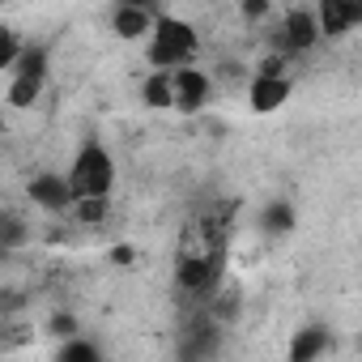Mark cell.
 <instances>
[{"label":"cell","mask_w":362,"mask_h":362,"mask_svg":"<svg viewBox=\"0 0 362 362\" xmlns=\"http://www.w3.org/2000/svg\"><path fill=\"white\" fill-rule=\"evenodd\" d=\"M18 52H22V39H18L9 26H0V73H9V69H13Z\"/></svg>","instance_id":"obj_16"},{"label":"cell","mask_w":362,"mask_h":362,"mask_svg":"<svg viewBox=\"0 0 362 362\" xmlns=\"http://www.w3.org/2000/svg\"><path fill=\"white\" fill-rule=\"evenodd\" d=\"M111 5H145V9H153V0H111Z\"/></svg>","instance_id":"obj_19"},{"label":"cell","mask_w":362,"mask_h":362,"mask_svg":"<svg viewBox=\"0 0 362 362\" xmlns=\"http://www.w3.org/2000/svg\"><path fill=\"white\" fill-rule=\"evenodd\" d=\"M273 9V0H239V18L243 22H264Z\"/></svg>","instance_id":"obj_17"},{"label":"cell","mask_w":362,"mask_h":362,"mask_svg":"<svg viewBox=\"0 0 362 362\" xmlns=\"http://www.w3.org/2000/svg\"><path fill=\"white\" fill-rule=\"evenodd\" d=\"M43 86H47V77H35V73H13L5 103H9V107H18V111H26V107H35V103L43 98Z\"/></svg>","instance_id":"obj_10"},{"label":"cell","mask_w":362,"mask_h":362,"mask_svg":"<svg viewBox=\"0 0 362 362\" xmlns=\"http://www.w3.org/2000/svg\"><path fill=\"white\" fill-rule=\"evenodd\" d=\"M56 358H60V362H98V358H103V349H98L94 341H86V337H77V332H73V337L56 349Z\"/></svg>","instance_id":"obj_14"},{"label":"cell","mask_w":362,"mask_h":362,"mask_svg":"<svg viewBox=\"0 0 362 362\" xmlns=\"http://www.w3.org/2000/svg\"><path fill=\"white\" fill-rule=\"evenodd\" d=\"M69 188H73V201L77 197H111V188H115V158L98 141L77 149V158L69 166Z\"/></svg>","instance_id":"obj_2"},{"label":"cell","mask_w":362,"mask_h":362,"mask_svg":"<svg viewBox=\"0 0 362 362\" xmlns=\"http://www.w3.org/2000/svg\"><path fill=\"white\" fill-rule=\"evenodd\" d=\"M73 214L81 226H103L107 214H111V197H77L73 201Z\"/></svg>","instance_id":"obj_13"},{"label":"cell","mask_w":362,"mask_h":362,"mask_svg":"<svg viewBox=\"0 0 362 362\" xmlns=\"http://www.w3.org/2000/svg\"><path fill=\"white\" fill-rule=\"evenodd\" d=\"M294 222H298V214H294L290 201H269L264 214H260V230H264V235H290Z\"/></svg>","instance_id":"obj_12"},{"label":"cell","mask_w":362,"mask_h":362,"mask_svg":"<svg viewBox=\"0 0 362 362\" xmlns=\"http://www.w3.org/2000/svg\"><path fill=\"white\" fill-rule=\"evenodd\" d=\"M145 43H149L145 56H149L153 69H179V64H192L197 52H201V35H197V26L184 22V18H175V13L153 18Z\"/></svg>","instance_id":"obj_1"},{"label":"cell","mask_w":362,"mask_h":362,"mask_svg":"<svg viewBox=\"0 0 362 362\" xmlns=\"http://www.w3.org/2000/svg\"><path fill=\"white\" fill-rule=\"evenodd\" d=\"M149 26H153V9H145V5H115L111 9V30L119 39H145Z\"/></svg>","instance_id":"obj_8"},{"label":"cell","mask_w":362,"mask_h":362,"mask_svg":"<svg viewBox=\"0 0 362 362\" xmlns=\"http://www.w3.org/2000/svg\"><path fill=\"white\" fill-rule=\"evenodd\" d=\"M328 349H332L328 328L311 324V328H298V332H294V341H290V362H315V358H324Z\"/></svg>","instance_id":"obj_9"},{"label":"cell","mask_w":362,"mask_h":362,"mask_svg":"<svg viewBox=\"0 0 362 362\" xmlns=\"http://www.w3.org/2000/svg\"><path fill=\"white\" fill-rule=\"evenodd\" d=\"M209 98H214V77L209 73H201L192 64L170 69V111H179V115H201Z\"/></svg>","instance_id":"obj_3"},{"label":"cell","mask_w":362,"mask_h":362,"mask_svg":"<svg viewBox=\"0 0 362 362\" xmlns=\"http://www.w3.org/2000/svg\"><path fill=\"white\" fill-rule=\"evenodd\" d=\"M52 332H56V337H73V332H77V320H73L69 311H56V315H52Z\"/></svg>","instance_id":"obj_18"},{"label":"cell","mask_w":362,"mask_h":362,"mask_svg":"<svg viewBox=\"0 0 362 362\" xmlns=\"http://www.w3.org/2000/svg\"><path fill=\"white\" fill-rule=\"evenodd\" d=\"M290 94H294V81H290V77L256 73V77L247 81V107H252L256 115H273V111H281V107L290 103Z\"/></svg>","instance_id":"obj_7"},{"label":"cell","mask_w":362,"mask_h":362,"mask_svg":"<svg viewBox=\"0 0 362 362\" xmlns=\"http://www.w3.org/2000/svg\"><path fill=\"white\" fill-rule=\"evenodd\" d=\"M277 52H286V56H303V52H311L315 43H320V26H315V13L311 9H290L286 18H281V26H277Z\"/></svg>","instance_id":"obj_5"},{"label":"cell","mask_w":362,"mask_h":362,"mask_svg":"<svg viewBox=\"0 0 362 362\" xmlns=\"http://www.w3.org/2000/svg\"><path fill=\"white\" fill-rule=\"evenodd\" d=\"M26 197H30V205H39L43 214H69V209H73L69 175H60V170H39V175H30Z\"/></svg>","instance_id":"obj_4"},{"label":"cell","mask_w":362,"mask_h":362,"mask_svg":"<svg viewBox=\"0 0 362 362\" xmlns=\"http://www.w3.org/2000/svg\"><path fill=\"white\" fill-rule=\"evenodd\" d=\"M315 26L320 39H341L362 26V0H315Z\"/></svg>","instance_id":"obj_6"},{"label":"cell","mask_w":362,"mask_h":362,"mask_svg":"<svg viewBox=\"0 0 362 362\" xmlns=\"http://www.w3.org/2000/svg\"><path fill=\"white\" fill-rule=\"evenodd\" d=\"M0 5H5V0H0Z\"/></svg>","instance_id":"obj_20"},{"label":"cell","mask_w":362,"mask_h":362,"mask_svg":"<svg viewBox=\"0 0 362 362\" xmlns=\"http://www.w3.org/2000/svg\"><path fill=\"white\" fill-rule=\"evenodd\" d=\"M26 243V222L13 214H0V252H18Z\"/></svg>","instance_id":"obj_15"},{"label":"cell","mask_w":362,"mask_h":362,"mask_svg":"<svg viewBox=\"0 0 362 362\" xmlns=\"http://www.w3.org/2000/svg\"><path fill=\"white\" fill-rule=\"evenodd\" d=\"M141 103L149 111H170V69H153L141 81Z\"/></svg>","instance_id":"obj_11"}]
</instances>
